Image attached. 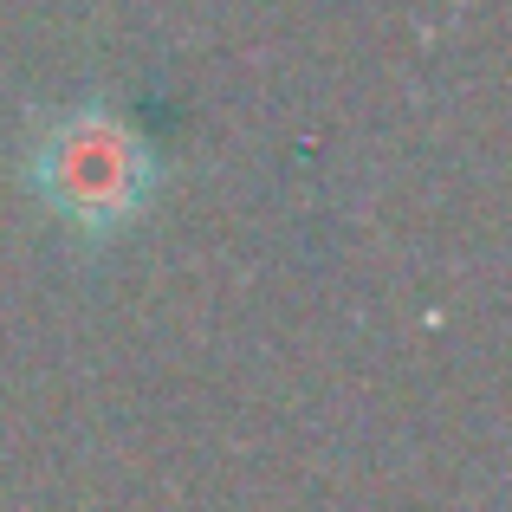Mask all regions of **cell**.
I'll return each mask as SVG.
<instances>
[{
    "label": "cell",
    "mask_w": 512,
    "mask_h": 512,
    "mask_svg": "<svg viewBox=\"0 0 512 512\" xmlns=\"http://www.w3.org/2000/svg\"><path fill=\"white\" fill-rule=\"evenodd\" d=\"M143 182H150L143 143L104 111H78L52 124L46 150H39V188L59 201L65 221L91 227V234L130 221V208L143 201Z\"/></svg>",
    "instance_id": "1"
}]
</instances>
